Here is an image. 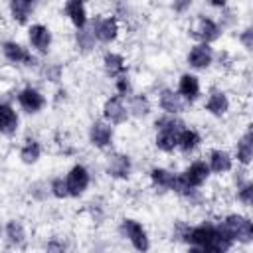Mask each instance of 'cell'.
<instances>
[{
	"mask_svg": "<svg viewBox=\"0 0 253 253\" xmlns=\"http://www.w3.org/2000/svg\"><path fill=\"white\" fill-rule=\"evenodd\" d=\"M87 136H89V142H91L95 148L105 150V148H109V146L113 144L115 128H113V125H109L107 121L99 119V121H93V123H91Z\"/></svg>",
	"mask_w": 253,
	"mask_h": 253,
	"instance_id": "7c38bea8",
	"label": "cell"
},
{
	"mask_svg": "<svg viewBox=\"0 0 253 253\" xmlns=\"http://www.w3.org/2000/svg\"><path fill=\"white\" fill-rule=\"evenodd\" d=\"M176 93H178L188 105L194 103V101H198V97H200V93H202V85H200L198 75H194V73H182L180 79H178V89H176Z\"/></svg>",
	"mask_w": 253,
	"mask_h": 253,
	"instance_id": "2e32d148",
	"label": "cell"
},
{
	"mask_svg": "<svg viewBox=\"0 0 253 253\" xmlns=\"http://www.w3.org/2000/svg\"><path fill=\"white\" fill-rule=\"evenodd\" d=\"M89 26H91V30L95 34V40L99 43H113L119 38V32H121L117 16H101V14H97L89 22Z\"/></svg>",
	"mask_w": 253,
	"mask_h": 253,
	"instance_id": "8992f818",
	"label": "cell"
},
{
	"mask_svg": "<svg viewBox=\"0 0 253 253\" xmlns=\"http://www.w3.org/2000/svg\"><path fill=\"white\" fill-rule=\"evenodd\" d=\"M16 99H18L20 109L24 113H28V115H38L47 105L45 95L40 89H36V87H24V89H20L18 95H16Z\"/></svg>",
	"mask_w": 253,
	"mask_h": 253,
	"instance_id": "9c48e42d",
	"label": "cell"
},
{
	"mask_svg": "<svg viewBox=\"0 0 253 253\" xmlns=\"http://www.w3.org/2000/svg\"><path fill=\"white\" fill-rule=\"evenodd\" d=\"M115 95H119V97H130L132 95V83H130V77L125 73V75H121V77H117L115 79Z\"/></svg>",
	"mask_w": 253,
	"mask_h": 253,
	"instance_id": "e575fe53",
	"label": "cell"
},
{
	"mask_svg": "<svg viewBox=\"0 0 253 253\" xmlns=\"http://www.w3.org/2000/svg\"><path fill=\"white\" fill-rule=\"evenodd\" d=\"M239 43H241L247 51L253 49V30H251V28H245V30L239 34Z\"/></svg>",
	"mask_w": 253,
	"mask_h": 253,
	"instance_id": "8d00e7d4",
	"label": "cell"
},
{
	"mask_svg": "<svg viewBox=\"0 0 253 253\" xmlns=\"http://www.w3.org/2000/svg\"><path fill=\"white\" fill-rule=\"evenodd\" d=\"M221 231L233 241V243H241L247 245L253 239V221L247 215L241 213H227L221 221H219Z\"/></svg>",
	"mask_w": 253,
	"mask_h": 253,
	"instance_id": "3957f363",
	"label": "cell"
},
{
	"mask_svg": "<svg viewBox=\"0 0 253 253\" xmlns=\"http://www.w3.org/2000/svg\"><path fill=\"white\" fill-rule=\"evenodd\" d=\"M213 55L215 53H213L211 45H208V43H194L190 47V51H188V63H190L192 69L202 71V69H208L213 63Z\"/></svg>",
	"mask_w": 253,
	"mask_h": 253,
	"instance_id": "9a60e30c",
	"label": "cell"
},
{
	"mask_svg": "<svg viewBox=\"0 0 253 253\" xmlns=\"http://www.w3.org/2000/svg\"><path fill=\"white\" fill-rule=\"evenodd\" d=\"M204 109H206L211 117H217V119L225 117L227 111H229V97H227V93H223V91H219V89H213V91L208 95Z\"/></svg>",
	"mask_w": 253,
	"mask_h": 253,
	"instance_id": "d6986e66",
	"label": "cell"
},
{
	"mask_svg": "<svg viewBox=\"0 0 253 253\" xmlns=\"http://www.w3.org/2000/svg\"><path fill=\"white\" fill-rule=\"evenodd\" d=\"M2 231H4V227H2V223H0V233H2Z\"/></svg>",
	"mask_w": 253,
	"mask_h": 253,
	"instance_id": "b9f144b4",
	"label": "cell"
},
{
	"mask_svg": "<svg viewBox=\"0 0 253 253\" xmlns=\"http://www.w3.org/2000/svg\"><path fill=\"white\" fill-rule=\"evenodd\" d=\"M235 198H237V202H239L241 206L251 208V202H253V184H251V180H249V182H245L243 186H239V188H237Z\"/></svg>",
	"mask_w": 253,
	"mask_h": 253,
	"instance_id": "836d02e7",
	"label": "cell"
},
{
	"mask_svg": "<svg viewBox=\"0 0 253 253\" xmlns=\"http://www.w3.org/2000/svg\"><path fill=\"white\" fill-rule=\"evenodd\" d=\"M200 142H202L200 132H198L196 128L186 126V128L178 134V146H176V148H178L182 154H192V152L200 146Z\"/></svg>",
	"mask_w": 253,
	"mask_h": 253,
	"instance_id": "4316f807",
	"label": "cell"
},
{
	"mask_svg": "<svg viewBox=\"0 0 253 253\" xmlns=\"http://www.w3.org/2000/svg\"><path fill=\"white\" fill-rule=\"evenodd\" d=\"M190 6H192V0H182V2H174L172 10L178 12V14H184L186 10H190Z\"/></svg>",
	"mask_w": 253,
	"mask_h": 253,
	"instance_id": "f35d334b",
	"label": "cell"
},
{
	"mask_svg": "<svg viewBox=\"0 0 253 253\" xmlns=\"http://www.w3.org/2000/svg\"><path fill=\"white\" fill-rule=\"evenodd\" d=\"M182 241L188 245L202 247L206 253H229L231 247L235 245L219 227V223L213 221H204L200 225H188Z\"/></svg>",
	"mask_w": 253,
	"mask_h": 253,
	"instance_id": "6da1fadb",
	"label": "cell"
},
{
	"mask_svg": "<svg viewBox=\"0 0 253 253\" xmlns=\"http://www.w3.org/2000/svg\"><path fill=\"white\" fill-rule=\"evenodd\" d=\"M158 107L164 111V115H172V117H178L182 115L186 109H188V103L174 91V89H162L158 93Z\"/></svg>",
	"mask_w": 253,
	"mask_h": 253,
	"instance_id": "5bb4252c",
	"label": "cell"
},
{
	"mask_svg": "<svg viewBox=\"0 0 253 253\" xmlns=\"http://www.w3.org/2000/svg\"><path fill=\"white\" fill-rule=\"evenodd\" d=\"M186 253H206L202 247H196V245H188V251Z\"/></svg>",
	"mask_w": 253,
	"mask_h": 253,
	"instance_id": "60d3db41",
	"label": "cell"
},
{
	"mask_svg": "<svg viewBox=\"0 0 253 253\" xmlns=\"http://www.w3.org/2000/svg\"><path fill=\"white\" fill-rule=\"evenodd\" d=\"M154 128H156V136H154L156 148L162 152H174L178 146V134L186 128V123L180 117L162 115L154 121Z\"/></svg>",
	"mask_w": 253,
	"mask_h": 253,
	"instance_id": "7a4b0ae2",
	"label": "cell"
},
{
	"mask_svg": "<svg viewBox=\"0 0 253 253\" xmlns=\"http://www.w3.org/2000/svg\"><path fill=\"white\" fill-rule=\"evenodd\" d=\"M91 184V174L83 164H75L69 168V172L65 174V186H67V194L69 198H79L87 192Z\"/></svg>",
	"mask_w": 253,
	"mask_h": 253,
	"instance_id": "52a82bcc",
	"label": "cell"
},
{
	"mask_svg": "<svg viewBox=\"0 0 253 253\" xmlns=\"http://www.w3.org/2000/svg\"><path fill=\"white\" fill-rule=\"evenodd\" d=\"M126 109H128V117L144 119V117H148L152 113V103H150V99L144 93H136V95L128 97Z\"/></svg>",
	"mask_w": 253,
	"mask_h": 253,
	"instance_id": "d4e9b609",
	"label": "cell"
},
{
	"mask_svg": "<svg viewBox=\"0 0 253 253\" xmlns=\"http://www.w3.org/2000/svg\"><path fill=\"white\" fill-rule=\"evenodd\" d=\"M95 43H97V40H95V34H93V30H91L89 24L85 28H81V30H75V47H77L79 53L93 51L95 49Z\"/></svg>",
	"mask_w": 253,
	"mask_h": 253,
	"instance_id": "f1b7e54d",
	"label": "cell"
},
{
	"mask_svg": "<svg viewBox=\"0 0 253 253\" xmlns=\"http://www.w3.org/2000/svg\"><path fill=\"white\" fill-rule=\"evenodd\" d=\"M42 158V144H40V140H36V138H26L24 140V144H22V148H20V160L24 162V164H36L38 160Z\"/></svg>",
	"mask_w": 253,
	"mask_h": 253,
	"instance_id": "f546056e",
	"label": "cell"
},
{
	"mask_svg": "<svg viewBox=\"0 0 253 253\" xmlns=\"http://www.w3.org/2000/svg\"><path fill=\"white\" fill-rule=\"evenodd\" d=\"M49 194H51L53 198H57V200L69 198L67 186H65V178H63V176H55V178L49 180Z\"/></svg>",
	"mask_w": 253,
	"mask_h": 253,
	"instance_id": "d6a6232c",
	"label": "cell"
},
{
	"mask_svg": "<svg viewBox=\"0 0 253 253\" xmlns=\"http://www.w3.org/2000/svg\"><path fill=\"white\" fill-rule=\"evenodd\" d=\"M2 55L10 61V63H16V65H24V67H34L38 63L36 55L26 47L22 45L20 42H14V40H6L2 42Z\"/></svg>",
	"mask_w": 253,
	"mask_h": 253,
	"instance_id": "ba28073f",
	"label": "cell"
},
{
	"mask_svg": "<svg viewBox=\"0 0 253 253\" xmlns=\"http://www.w3.org/2000/svg\"><path fill=\"white\" fill-rule=\"evenodd\" d=\"M47 194H49V186L43 184V182H34V184L30 186V196L36 198V200H40V202L45 200Z\"/></svg>",
	"mask_w": 253,
	"mask_h": 253,
	"instance_id": "d590c367",
	"label": "cell"
},
{
	"mask_svg": "<svg viewBox=\"0 0 253 253\" xmlns=\"http://www.w3.org/2000/svg\"><path fill=\"white\" fill-rule=\"evenodd\" d=\"M28 40H30V45L42 53V55H47L49 53V47H51V30L43 24H32L28 28Z\"/></svg>",
	"mask_w": 253,
	"mask_h": 253,
	"instance_id": "4fadbf2b",
	"label": "cell"
},
{
	"mask_svg": "<svg viewBox=\"0 0 253 253\" xmlns=\"http://www.w3.org/2000/svg\"><path fill=\"white\" fill-rule=\"evenodd\" d=\"M40 75L43 81L47 83H59L61 81V75H63V65L53 61V63H45L42 69H40Z\"/></svg>",
	"mask_w": 253,
	"mask_h": 253,
	"instance_id": "4dcf8cb0",
	"label": "cell"
},
{
	"mask_svg": "<svg viewBox=\"0 0 253 253\" xmlns=\"http://www.w3.org/2000/svg\"><path fill=\"white\" fill-rule=\"evenodd\" d=\"M103 69H105V73L109 77L117 79V77L126 73V61L117 51H105V55H103Z\"/></svg>",
	"mask_w": 253,
	"mask_h": 253,
	"instance_id": "cb8c5ba5",
	"label": "cell"
},
{
	"mask_svg": "<svg viewBox=\"0 0 253 253\" xmlns=\"http://www.w3.org/2000/svg\"><path fill=\"white\" fill-rule=\"evenodd\" d=\"M18 126H20V117L14 111V107L6 101H0V134L12 136L16 134Z\"/></svg>",
	"mask_w": 253,
	"mask_h": 253,
	"instance_id": "ffe728a7",
	"label": "cell"
},
{
	"mask_svg": "<svg viewBox=\"0 0 253 253\" xmlns=\"http://www.w3.org/2000/svg\"><path fill=\"white\" fill-rule=\"evenodd\" d=\"M235 160L237 164H241L243 168H247L253 160V136H251V128H247L241 138L237 140V146H235Z\"/></svg>",
	"mask_w": 253,
	"mask_h": 253,
	"instance_id": "603a6c76",
	"label": "cell"
},
{
	"mask_svg": "<svg viewBox=\"0 0 253 253\" xmlns=\"http://www.w3.org/2000/svg\"><path fill=\"white\" fill-rule=\"evenodd\" d=\"M148 176H150V182H152L154 188H158V190H168V192H170V186H172V182H174L176 172H172V170H168V168H162V166H154V168H150Z\"/></svg>",
	"mask_w": 253,
	"mask_h": 253,
	"instance_id": "83f0119b",
	"label": "cell"
},
{
	"mask_svg": "<svg viewBox=\"0 0 253 253\" xmlns=\"http://www.w3.org/2000/svg\"><path fill=\"white\" fill-rule=\"evenodd\" d=\"M67 251H69V243L61 235L49 237L45 241V245H43V253H67Z\"/></svg>",
	"mask_w": 253,
	"mask_h": 253,
	"instance_id": "1f68e13d",
	"label": "cell"
},
{
	"mask_svg": "<svg viewBox=\"0 0 253 253\" xmlns=\"http://www.w3.org/2000/svg\"><path fill=\"white\" fill-rule=\"evenodd\" d=\"M245 182H249V178H247V170H245V168H243V170H235V172H233V184H235V188L243 186Z\"/></svg>",
	"mask_w": 253,
	"mask_h": 253,
	"instance_id": "74e56055",
	"label": "cell"
},
{
	"mask_svg": "<svg viewBox=\"0 0 253 253\" xmlns=\"http://www.w3.org/2000/svg\"><path fill=\"white\" fill-rule=\"evenodd\" d=\"M119 231L121 235L130 243V247L136 251V253H148L150 249V237L144 229V225L132 217H125L121 219V225H119Z\"/></svg>",
	"mask_w": 253,
	"mask_h": 253,
	"instance_id": "277c9868",
	"label": "cell"
},
{
	"mask_svg": "<svg viewBox=\"0 0 253 253\" xmlns=\"http://www.w3.org/2000/svg\"><path fill=\"white\" fill-rule=\"evenodd\" d=\"M208 168L213 174H227L233 168V156L223 148H213L208 154Z\"/></svg>",
	"mask_w": 253,
	"mask_h": 253,
	"instance_id": "ac0fdd59",
	"label": "cell"
},
{
	"mask_svg": "<svg viewBox=\"0 0 253 253\" xmlns=\"http://www.w3.org/2000/svg\"><path fill=\"white\" fill-rule=\"evenodd\" d=\"M103 121H107L109 125H123L128 121V109L123 97L119 95H111L109 99H105L103 103Z\"/></svg>",
	"mask_w": 253,
	"mask_h": 253,
	"instance_id": "8fae6325",
	"label": "cell"
},
{
	"mask_svg": "<svg viewBox=\"0 0 253 253\" xmlns=\"http://www.w3.org/2000/svg\"><path fill=\"white\" fill-rule=\"evenodd\" d=\"M105 172L113 180H128L130 174H132V160H130V156L123 154V152L109 154L107 156V164H105Z\"/></svg>",
	"mask_w": 253,
	"mask_h": 253,
	"instance_id": "30bf717a",
	"label": "cell"
},
{
	"mask_svg": "<svg viewBox=\"0 0 253 253\" xmlns=\"http://www.w3.org/2000/svg\"><path fill=\"white\" fill-rule=\"evenodd\" d=\"M63 10H65L69 22L75 26V30H81V28H85V26L89 24L87 6H85L81 0H69V2H65Z\"/></svg>",
	"mask_w": 253,
	"mask_h": 253,
	"instance_id": "44dd1931",
	"label": "cell"
},
{
	"mask_svg": "<svg viewBox=\"0 0 253 253\" xmlns=\"http://www.w3.org/2000/svg\"><path fill=\"white\" fill-rule=\"evenodd\" d=\"M210 174H211V172H210L206 160H194V162L182 172V176H184V180L188 182V186L198 188V190L208 182Z\"/></svg>",
	"mask_w": 253,
	"mask_h": 253,
	"instance_id": "e0dca14e",
	"label": "cell"
},
{
	"mask_svg": "<svg viewBox=\"0 0 253 253\" xmlns=\"http://www.w3.org/2000/svg\"><path fill=\"white\" fill-rule=\"evenodd\" d=\"M188 34L196 40V43H208V45H211L215 40L221 38L223 30L219 28V24L213 18H210V16H198L196 22L190 26Z\"/></svg>",
	"mask_w": 253,
	"mask_h": 253,
	"instance_id": "5b68a950",
	"label": "cell"
},
{
	"mask_svg": "<svg viewBox=\"0 0 253 253\" xmlns=\"http://www.w3.org/2000/svg\"><path fill=\"white\" fill-rule=\"evenodd\" d=\"M4 235H6V243L12 247V249H22L26 245V227L22 225V221L18 219H10L6 225H4Z\"/></svg>",
	"mask_w": 253,
	"mask_h": 253,
	"instance_id": "7402d4cb",
	"label": "cell"
},
{
	"mask_svg": "<svg viewBox=\"0 0 253 253\" xmlns=\"http://www.w3.org/2000/svg\"><path fill=\"white\" fill-rule=\"evenodd\" d=\"M8 10H10L12 20H14L16 24H22V26H24V24H28L32 12L36 10V4L30 2V0H12V2L8 4Z\"/></svg>",
	"mask_w": 253,
	"mask_h": 253,
	"instance_id": "484cf974",
	"label": "cell"
},
{
	"mask_svg": "<svg viewBox=\"0 0 253 253\" xmlns=\"http://www.w3.org/2000/svg\"><path fill=\"white\" fill-rule=\"evenodd\" d=\"M210 6H211V8H221V10H223V8H227V2H225V0H221V2H219V0H213V2H210Z\"/></svg>",
	"mask_w": 253,
	"mask_h": 253,
	"instance_id": "ab89813d",
	"label": "cell"
}]
</instances>
